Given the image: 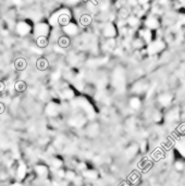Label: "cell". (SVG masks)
<instances>
[{
  "label": "cell",
  "instance_id": "1",
  "mask_svg": "<svg viewBox=\"0 0 185 186\" xmlns=\"http://www.w3.org/2000/svg\"><path fill=\"white\" fill-rule=\"evenodd\" d=\"M14 88H15V91H19V93H22V91H24L25 89H26V84H25V82H23V81H18V82L15 83V85H14Z\"/></svg>",
  "mask_w": 185,
  "mask_h": 186
},
{
  "label": "cell",
  "instance_id": "2",
  "mask_svg": "<svg viewBox=\"0 0 185 186\" xmlns=\"http://www.w3.org/2000/svg\"><path fill=\"white\" fill-rule=\"evenodd\" d=\"M26 67V62L24 61V59H18L15 62V68L18 70H24Z\"/></svg>",
  "mask_w": 185,
  "mask_h": 186
},
{
  "label": "cell",
  "instance_id": "3",
  "mask_svg": "<svg viewBox=\"0 0 185 186\" xmlns=\"http://www.w3.org/2000/svg\"><path fill=\"white\" fill-rule=\"evenodd\" d=\"M47 67H48V63H47V61L45 59H40V60H38V62H37V68L39 70H46L47 69Z\"/></svg>",
  "mask_w": 185,
  "mask_h": 186
},
{
  "label": "cell",
  "instance_id": "4",
  "mask_svg": "<svg viewBox=\"0 0 185 186\" xmlns=\"http://www.w3.org/2000/svg\"><path fill=\"white\" fill-rule=\"evenodd\" d=\"M69 44H70V40L68 37H64V36H63V37H61L60 39H59V45H60L61 47H68Z\"/></svg>",
  "mask_w": 185,
  "mask_h": 186
},
{
  "label": "cell",
  "instance_id": "5",
  "mask_svg": "<svg viewBox=\"0 0 185 186\" xmlns=\"http://www.w3.org/2000/svg\"><path fill=\"white\" fill-rule=\"evenodd\" d=\"M37 44L39 45L40 47H45V46H46V45H47V39H46V38H44V37L38 38Z\"/></svg>",
  "mask_w": 185,
  "mask_h": 186
},
{
  "label": "cell",
  "instance_id": "6",
  "mask_svg": "<svg viewBox=\"0 0 185 186\" xmlns=\"http://www.w3.org/2000/svg\"><path fill=\"white\" fill-rule=\"evenodd\" d=\"M89 22H90V18H89L88 16H83V18H82V23H83V24L87 25Z\"/></svg>",
  "mask_w": 185,
  "mask_h": 186
},
{
  "label": "cell",
  "instance_id": "7",
  "mask_svg": "<svg viewBox=\"0 0 185 186\" xmlns=\"http://www.w3.org/2000/svg\"><path fill=\"white\" fill-rule=\"evenodd\" d=\"M5 112H6V104L0 101V115L3 114Z\"/></svg>",
  "mask_w": 185,
  "mask_h": 186
},
{
  "label": "cell",
  "instance_id": "8",
  "mask_svg": "<svg viewBox=\"0 0 185 186\" xmlns=\"http://www.w3.org/2000/svg\"><path fill=\"white\" fill-rule=\"evenodd\" d=\"M3 89H5V85H3V83L0 82V93L3 91Z\"/></svg>",
  "mask_w": 185,
  "mask_h": 186
}]
</instances>
